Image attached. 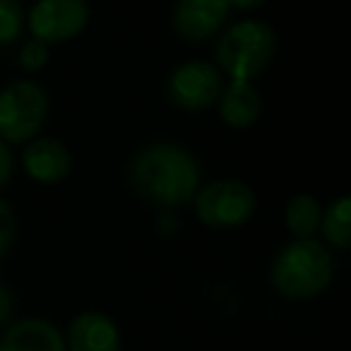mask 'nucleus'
Here are the masks:
<instances>
[{
	"label": "nucleus",
	"instance_id": "obj_1",
	"mask_svg": "<svg viewBox=\"0 0 351 351\" xmlns=\"http://www.w3.org/2000/svg\"><path fill=\"white\" fill-rule=\"evenodd\" d=\"M130 183L145 200L159 207H183L202 186L195 156L173 142L145 147L130 164Z\"/></svg>",
	"mask_w": 351,
	"mask_h": 351
},
{
	"label": "nucleus",
	"instance_id": "obj_2",
	"mask_svg": "<svg viewBox=\"0 0 351 351\" xmlns=\"http://www.w3.org/2000/svg\"><path fill=\"white\" fill-rule=\"evenodd\" d=\"M335 279V260L325 243L293 239L277 253L269 267V284L289 301H311L325 293Z\"/></svg>",
	"mask_w": 351,
	"mask_h": 351
},
{
	"label": "nucleus",
	"instance_id": "obj_3",
	"mask_svg": "<svg viewBox=\"0 0 351 351\" xmlns=\"http://www.w3.org/2000/svg\"><path fill=\"white\" fill-rule=\"evenodd\" d=\"M274 51H277V34L267 22H236L217 41V68L229 80L253 82L272 63Z\"/></svg>",
	"mask_w": 351,
	"mask_h": 351
},
{
	"label": "nucleus",
	"instance_id": "obj_4",
	"mask_svg": "<svg viewBox=\"0 0 351 351\" xmlns=\"http://www.w3.org/2000/svg\"><path fill=\"white\" fill-rule=\"evenodd\" d=\"M49 116V94L34 80H15L0 89V140L27 145L39 137Z\"/></svg>",
	"mask_w": 351,
	"mask_h": 351
},
{
	"label": "nucleus",
	"instance_id": "obj_5",
	"mask_svg": "<svg viewBox=\"0 0 351 351\" xmlns=\"http://www.w3.org/2000/svg\"><path fill=\"white\" fill-rule=\"evenodd\" d=\"M195 215L210 229L229 231L248 224L255 215V193L248 183L236 181V178H221L212 181L207 186H200V191L193 197Z\"/></svg>",
	"mask_w": 351,
	"mask_h": 351
},
{
	"label": "nucleus",
	"instance_id": "obj_6",
	"mask_svg": "<svg viewBox=\"0 0 351 351\" xmlns=\"http://www.w3.org/2000/svg\"><path fill=\"white\" fill-rule=\"evenodd\" d=\"M87 0H36L27 12L25 22L32 32V39L51 44H65L80 36L89 25Z\"/></svg>",
	"mask_w": 351,
	"mask_h": 351
},
{
	"label": "nucleus",
	"instance_id": "obj_7",
	"mask_svg": "<svg viewBox=\"0 0 351 351\" xmlns=\"http://www.w3.org/2000/svg\"><path fill=\"white\" fill-rule=\"evenodd\" d=\"M224 89V75L207 60H188L169 75L166 94L171 104L183 111H207Z\"/></svg>",
	"mask_w": 351,
	"mask_h": 351
},
{
	"label": "nucleus",
	"instance_id": "obj_8",
	"mask_svg": "<svg viewBox=\"0 0 351 351\" xmlns=\"http://www.w3.org/2000/svg\"><path fill=\"white\" fill-rule=\"evenodd\" d=\"M226 0H176L173 5V29L181 39L191 44L212 39L219 34L229 20Z\"/></svg>",
	"mask_w": 351,
	"mask_h": 351
},
{
	"label": "nucleus",
	"instance_id": "obj_9",
	"mask_svg": "<svg viewBox=\"0 0 351 351\" xmlns=\"http://www.w3.org/2000/svg\"><path fill=\"white\" fill-rule=\"evenodd\" d=\"M65 346L68 351H121V327L108 313H77L65 332Z\"/></svg>",
	"mask_w": 351,
	"mask_h": 351
},
{
	"label": "nucleus",
	"instance_id": "obj_10",
	"mask_svg": "<svg viewBox=\"0 0 351 351\" xmlns=\"http://www.w3.org/2000/svg\"><path fill=\"white\" fill-rule=\"evenodd\" d=\"M22 166L32 181L53 186L70 176L73 156L68 147L56 137H34L22 152Z\"/></svg>",
	"mask_w": 351,
	"mask_h": 351
},
{
	"label": "nucleus",
	"instance_id": "obj_11",
	"mask_svg": "<svg viewBox=\"0 0 351 351\" xmlns=\"http://www.w3.org/2000/svg\"><path fill=\"white\" fill-rule=\"evenodd\" d=\"M3 351H68L65 332L46 317H22L0 337Z\"/></svg>",
	"mask_w": 351,
	"mask_h": 351
},
{
	"label": "nucleus",
	"instance_id": "obj_12",
	"mask_svg": "<svg viewBox=\"0 0 351 351\" xmlns=\"http://www.w3.org/2000/svg\"><path fill=\"white\" fill-rule=\"evenodd\" d=\"M219 118L229 128H250L263 116V97L253 82L231 80L217 99Z\"/></svg>",
	"mask_w": 351,
	"mask_h": 351
},
{
	"label": "nucleus",
	"instance_id": "obj_13",
	"mask_svg": "<svg viewBox=\"0 0 351 351\" xmlns=\"http://www.w3.org/2000/svg\"><path fill=\"white\" fill-rule=\"evenodd\" d=\"M322 219V207L308 193H298L287 202L284 210V224H287L289 234L293 239H313L315 231L320 229Z\"/></svg>",
	"mask_w": 351,
	"mask_h": 351
},
{
	"label": "nucleus",
	"instance_id": "obj_14",
	"mask_svg": "<svg viewBox=\"0 0 351 351\" xmlns=\"http://www.w3.org/2000/svg\"><path fill=\"white\" fill-rule=\"evenodd\" d=\"M325 241L337 250H349L351 248V200L341 195L335 200L325 212H322L320 229Z\"/></svg>",
	"mask_w": 351,
	"mask_h": 351
},
{
	"label": "nucleus",
	"instance_id": "obj_15",
	"mask_svg": "<svg viewBox=\"0 0 351 351\" xmlns=\"http://www.w3.org/2000/svg\"><path fill=\"white\" fill-rule=\"evenodd\" d=\"M25 29V10L20 0H0V46L15 44Z\"/></svg>",
	"mask_w": 351,
	"mask_h": 351
},
{
	"label": "nucleus",
	"instance_id": "obj_16",
	"mask_svg": "<svg viewBox=\"0 0 351 351\" xmlns=\"http://www.w3.org/2000/svg\"><path fill=\"white\" fill-rule=\"evenodd\" d=\"M17 63H20V68L36 73V70H41L49 63V46L39 39L25 41V46L20 49V56H17Z\"/></svg>",
	"mask_w": 351,
	"mask_h": 351
},
{
	"label": "nucleus",
	"instance_id": "obj_17",
	"mask_svg": "<svg viewBox=\"0 0 351 351\" xmlns=\"http://www.w3.org/2000/svg\"><path fill=\"white\" fill-rule=\"evenodd\" d=\"M15 236H17L15 212H12L10 202L0 200V260L10 253L12 243H15Z\"/></svg>",
	"mask_w": 351,
	"mask_h": 351
},
{
	"label": "nucleus",
	"instance_id": "obj_18",
	"mask_svg": "<svg viewBox=\"0 0 351 351\" xmlns=\"http://www.w3.org/2000/svg\"><path fill=\"white\" fill-rule=\"evenodd\" d=\"M12 171H15V159H12L10 145L0 140V188H5L10 183Z\"/></svg>",
	"mask_w": 351,
	"mask_h": 351
},
{
	"label": "nucleus",
	"instance_id": "obj_19",
	"mask_svg": "<svg viewBox=\"0 0 351 351\" xmlns=\"http://www.w3.org/2000/svg\"><path fill=\"white\" fill-rule=\"evenodd\" d=\"M12 311H15V296L5 284H0V327H5L10 322Z\"/></svg>",
	"mask_w": 351,
	"mask_h": 351
},
{
	"label": "nucleus",
	"instance_id": "obj_20",
	"mask_svg": "<svg viewBox=\"0 0 351 351\" xmlns=\"http://www.w3.org/2000/svg\"><path fill=\"white\" fill-rule=\"evenodd\" d=\"M226 3L236 10H258V8L265 5V0H226Z\"/></svg>",
	"mask_w": 351,
	"mask_h": 351
},
{
	"label": "nucleus",
	"instance_id": "obj_21",
	"mask_svg": "<svg viewBox=\"0 0 351 351\" xmlns=\"http://www.w3.org/2000/svg\"><path fill=\"white\" fill-rule=\"evenodd\" d=\"M0 351H3V349H0Z\"/></svg>",
	"mask_w": 351,
	"mask_h": 351
}]
</instances>
